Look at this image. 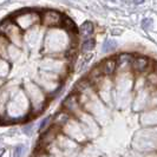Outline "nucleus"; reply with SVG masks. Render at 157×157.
Returning <instances> with one entry per match:
<instances>
[{
	"mask_svg": "<svg viewBox=\"0 0 157 157\" xmlns=\"http://www.w3.org/2000/svg\"><path fill=\"white\" fill-rule=\"evenodd\" d=\"M0 27H2V30H0V34L4 36L7 40L11 43L19 45L21 41V29L17 25L16 23L12 21H5L4 24L0 25Z\"/></svg>",
	"mask_w": 157,
	"mask_h": 157,
	"instance_id": "f257e3e1",
	"label": "nucleus"
},
{
	"mask_svg": "<svg viewBox=\"0 0 157 157\" xmlns=\"http://www.w3.org/2000/svg\"><path fill=\"white\" fill-rule=\"evenodd\" d=\"M40 20L43 25H45L47 27H62L64 18L57 11L46 10L40 14Z\"/></svg>",
	"mask_w": 157,
	"mask_h": 157,
	"instance_id": "f03ea898",
	"label": "nucleus"
},
{
	"mask_svg": "<svg viewBox=\"0 0 157 157\" xmlns=\"http://www.w3.org/2000/svg\"><path fill=\"white\" fill-rule=\"evenodd\" d=\"M131 71L137 76H145L150 71V60L145 56H134Z\"/></svg>",
	"mask_w": 157,
	"mask_h": 157,
	"instance_id": "7ed1b4c3",
	"label": "nucleus"
},
{
	"mask_svg": "<svg viewBox=\"0 0 157 157\" xmlns=\"http://www.w3.org/2000/svg\"><path fill=\"white\" fill-rule=\"evenodd\" d=\"M140 119L143 125L157 126V106L149 111H143Z\"/></svg>",
	"mask_w": 157,
	"mask_h": 157,
	"instance_id": "20e7f679",
	"label": "nucleus"
},
{
	"mask_svg": "<svg viewBox=\"0 0 157 157\" xmlns=\"http://www.w3.org/2000/svg\"><path fill=\"white\" fill-rule=\"evenodd\" d=\"M99 69L102 71L104 76H111L117 71V60L116 58H109L106 60H104L101 65Z\"/></svg>",
	"mask_w": 157,
	"mask_h": 157,
	"instance_id": "39448f33",
	"label": "nucleus"
},
{
	"mask_svg": "<svg viewBox=\"0 0 157 157\" xmlns=\"http://www.w3.org/2000/svg\"><path fill=\"white\" fill-rule=\"evenodd\" d=\"M94 32V24L90 23V21H85L83 25H80V27L78 29V34L82 39H87V38H91L92 34Z\"/></svg>",
	"mask_w": 157,
	"mask_h": 157,
	"instance_id": "423d86ee",
	"label": "nucleus"
},
{
	"mask_svg": "<svg viewBox=\"0 0 157 157\" xmlns=\"http://www.w3.org/2000/svg\"><path fill=\"white\" fill-rule=\"evenodd\" d=\"M94 45H96V41H94V38L91 37V38H87V39H84L83 43H82V51L83 52H89L91 50H94Z\"/></svg>",
	"mask_w": 157,
	"mask_h": 157,
	"instance_id": "0eeeda50",
	"label": "nucleus"
},
{
	"mask_svg": "<svg viewBox=\"0 0 157 157\" xmlns=\"http://www.w3.org/2000/svg\"><path fill=\"white\" fill-rule=\"evenodd\" d=\"M116 48H117V43L112 39H108V40H105V43H104V45H103V52H105V53H111V52H113Z\"/></svg>",
	"mask_w": 157,
	"mask_h": 157,
	"instance_id": "6e6552de",
	"label": "nucleus"
},
{
	"mask_svg": "<svg viewBox=\"0 0 157 157\" xmlns=\"http://www.w3.org/2000/svg\"><path fill=\"white\" fill-rule=\"evenodd\" d=\"M8 50V40L0 34V57H5Z\"/></svg>",
	"mask_w": 157,
	"mask_h": 157,
	"instance_id": "1a4fd4ad",
	"label": "nucleus"
},
{
	"mask_svg": "<svg viewBox=\"0 0 157 157\" xmlns=\"http://www.w3.org/2000/svg\"><path fill=\"white\" fill-rule=\"evenodd\" d=\"M152 24H154V21H152L151 18H144V19L142 20V27H143L144 30H149V29L152 27Z\"/></svg>",
	"mask_w": 157,
	"mask_h": 157,
	"instance_id": "9d476101",
	"label": "nucleus"
},
{
	"mask_svg": "<svg viewBox=\"0 0 157 157\" xmlns=\"http://www.w3.org/2000/svg\"><path fill=\"white\" fill-rule=\"evenodd\" d=\"M150 103L157 106V89L151 94V96H150Z\"/></svg>",
	"mask_w": 157,
	"mask_h": 157,
	"instance_id": "9b49d317",
	"label": "nucleus"
},
{
	"mask_svg": "<svg viewBox=\"0 0 157 157\" xmlns=\"http://www.w3.org/2000/svg\"><path fill=\"white\" fill-rule=\"evenodd\" d=\"M48 121H50V118H45L44 121H43V123H41V125H40V128H39V130L41 131V130H44V128L46 126V124L48 123Z\"/></svg>",
	"mask_w": 157,
	"mask_h": 157,
	"instance_id": "f8f14e48",
	"label": "nucleus"
}]
</instances>
